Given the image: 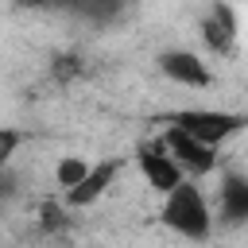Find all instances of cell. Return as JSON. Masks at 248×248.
Returning a JSON list of instances; mask_svg holds the SVG:
<instances>
[{
    "label": "cell",
    "instance_id": "5b68a950",
    "mask_svg": "<svg viewBox=\"0 0 248 248\" xmlns=\"http://www.w3.org/2000/svg\"><path fill=\"white\" fill-rule=\"evenodd\" d=\"M136 170H140L143 186L155 190V194H167V190H174L186 178L182 167L174 163V155L163 147V140H147V143L136 147Z\"/></svg>",
    "mask_w": 248,
    "mask_h": 248
},
{
    "label": "cell",
    "instance_id": "6da1fadb",
    "mask_svg": "<svg viewBox=\"0 0 248 248\" xmlns=\"http://www.w3.org/2000/svg\"><path fill=\"white\" fill-rule=\"evenodd\" d=\"M159 221H163L174 236H182V240H209V236H213V225H217L213 202H209V194L202 190L198 178H182L174 190L163 194Z\"/></svg>",
    "mask_w": 248,
    "mask_h": 248
},
{
    "label": "cell",
    "instance_id": "8992f818",
    "mask_svg": "<svg viewBox=\"0 0 248 248\" xmlns=\"http://www.w3.org/2000/svg\"><path fill=\"white\" fill-rule=\"evenodd\" d=\"M213 217L229 229L248 225V174L244 170H221L217 194H213Z\"/></svg>",
    "mask_w": 248,
    "mask_h": 248
},
{
    "label": "cell",
    "instance_id": "52a82bcc",
    "mask_svg": "<svg viewBox=\"0 0 248 248\" xmlns=\"http://www.w3.org/2000/svg\"><path fill=\"white\" fill-rule=\"evenodd\" d=\"M202 39L221 58H229L236 50V43H240V19H236V8L229 0H213L209 4L205 19H202Z\"/></svg>",
    "mask_w": 248,
    "mask_h": 248
},
{
    "label": "cell",
    "instance_id": "8fae6325",
    "mask_svg": "<svg viewBox=\"0 0 248 248\" xmlns=\"http://www.w3.org/2000/svg\"><path fill=\"white\" fill-rule=\"evenodd\" d=\"M70 4H74V12H81L85 19H97V23L120 16V8H124V0H70Z\"/></svg>",
    "mask_w": 248,
    "mask_h": 248
},
{
    "label": "cell",
    "instance_id": "9c48e42d",
    "mask_svg": "<svg viewBox=\"0 0 248 248\" xmlns=\"http://www.w3.org/2000/svg\"><path fill=\"white\" fill-rule=\"evenodd\" d=\"M85 170H89V159H81V155H62L58 167H54V186L66 194L70 186H78V182L85 178Z\"/></svg>",
    "mask_w": 248,
    "mask_h": 248
},
{
    "label": "cell",
    "instance_id": "3957f363",
    "mask_svg": "<svg viewBox=\"0 0 248 248\" xmlns=\"http://www.w3.org/2000/svg\"><path fill=\"white\" fill-rule=\"evenodd\" d=\"M120 174H124V155H108V159L89 163L85 178L62 194V205H66V209H93L97 202H105V198L112 194V186H116Z\"/></svg>",
    "mask_w": 248,
    "mask_h": 248
},
{
    "label": "cell",
    "instance_id": "7a4b0ae2",
    "mask_svg": "<svg viewBox=\"0 0 248 248\" xmlns=\"http://www.w3.org/2000/svg\"><path fill=\"white\" fill-rule=\"evenodd\" d=\"M163 147L174 155V163L182 167V174L186 178H209L213 170H217V147L213 143H205V140H198V136H190L186 128H178V124H170L163 136Z\"/></svg>",
    "mask_w": 248,
    "mask_h": 248
},
{
    "label": "cell",
    "instance_id": "7c38bea8",
    "mask_svg": "<svg viewBox=\"0 0 248 248\" xmlns=\"http://www.w3.org/2000/svg\"><path fill=\"white\" fill-rule=\"evenodd\" d=\"M23 4H31V8H46V4H54V0H23Z\"/></svg>",
    "mask_w": 248,
    "mask_h": 248
},
{
    "label": "cell",
    "instance_id": "30bf717a",
    "mask_svg": "<svg viewBox=\"0 0 248 248\" xmlns=\"http://www.w3.org/2000/svg\"><path fill=\"white\" fill-rule=\"evenodd\" d=\"M27 143V132L23 128H12V124H0V170H8L19 155V147Z\"/></svg>",
    "mask_w": 248,
    "mask_h": 248
},
{
    "label": "cell",
    "instance_id": "ba28073f",
    "mask_svg": "<svg viewBox=\"0 0 248 248\" xmlns=\"http://www.w3.org/2000/svg\"><path fill=\"white\" fill-rule=\"evenodd\" d=\"M159 74H163L167 81L182 85V89H209V85H213V74H209V66L202 62V54L182 50V46L159 54Z\"/></svg>",
    "mask_w": 248,
    "mask_h": 248
},
{
    "label": "cell",
    "instance_id": "277c9868",
    "mask_svg": "<svg viewBox=\"0 0 248 248\" xmlns=\"http://www.w3.org/2000/svg\"><path fill=\"white\" fill-rule=\"evenodd\" d=\"M174 124L186 128L190 136L221 147L225 140H232L236 132L248 128V116H244V112H229V108H186V112L174 116Z\"/></svg>",
    "mask_w": 248,
    "mask_h": 248
}]
</instances>
